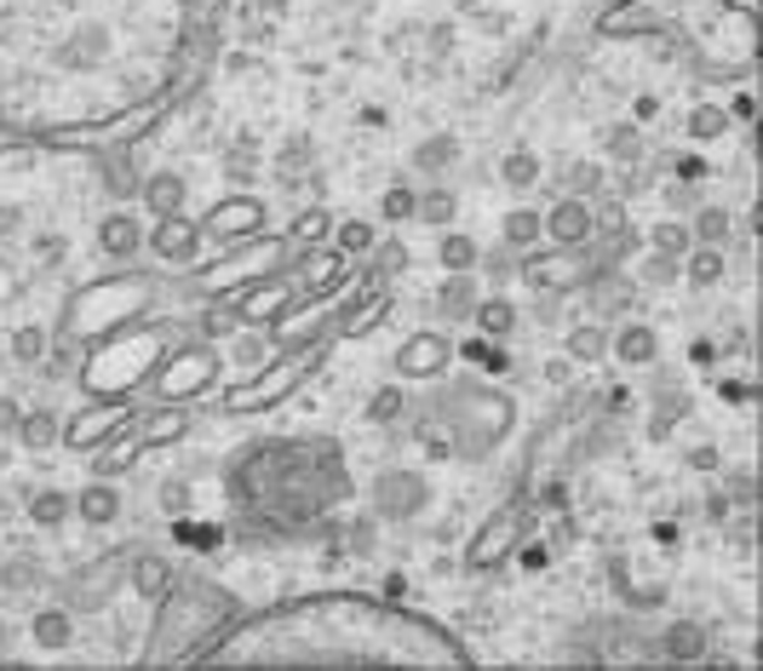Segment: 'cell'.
Returning a JSON list of instances; mask_svg holds the SVG:
<instances>
[{
    "label": "cell",
    "mask_w": 763,
    "mask_h": 671,
    "mask_svg": "<svg viewBox=\"0 0 763 671\" xmlns=\"http://www.w3.org/2000/svg\"><path fill=\"white\" fill-rule=\"evenodd\" d=\"M425 505H431V477L414 471V465H391V471H379L373 488H368V511L379 522H391V528L419 522Z\"/></svg>",
    "instance_id": "1"
},
{
    "label": "cell",
    "mask_w": 763,
    "mask_h": 671,
    "mask_svg": "<svg viewBox=\"0 0 763 671\" xmlns=\"http://www.w3.org/2000/svg\"><path fill=\"white\" fill-rule=\"evenodd\" d=\"M517 276L529 281L534 293H574L580 281L592 276V253H586V248H551V253L529 258Z\"/></svg>",
    "instance_id": "2"
},
{
    "label": "cell",
    "mask_w": 763,
    "mask_h": 671,
    "mask_svg": "<svg viewBox=\"0 0 763 671\" xmlns=\"http://www.w3.org/2000/svg\"><path fill=\"white\" fill-rule=\"evenodd\" d=\"M110 52H115V35H110V24H98V17H87V24H75L64 40H58L52 64H58V69H69V75H87V69H104V64H110Z\"/></svg>",
    "instance_id": "3"
},
{
    "label": "cell",
    "mask_w": 763,
    "mask_h": 671,
    "mask_svg": "<svg viewBox=\"0 0 763 671\" xmlns=\"http://www.w3.org/2000/svg\"><path fill=\"white\" fill-rule=\"evenodd\" d=\"M539 224H546V241L551 248H592L597 241V207L580 195H557L546 213H539Z\"/></svg>",
    "instance_id": "4"
},
{
    "label": "cell",
    "mask_w": 763,
    "mask_h": 671,
    "mask_svg": "<svg viewBox=\"0 0 763 671\" xmlns=\"http://www.w3.org/2000/svg\"><path fill=\"white\" fill-rule=\"evenodd\" d=\"M201 224L190 218V213H173V218H155V230H144V248L155 253V258H167V264H190L195 253H201Z\"/></svg>",
    "instance_id": "5"
},
{
    "label": "cell",
    "mask_w": 763,
    "mask_h": 671,
    "mask_svg": "<svg viewBox=\"0 0 763 671\" xmlns=\"http://www.w3.org/2000/svg\"><path fill=\"white\" fill-rule=\"evenodd\" d=\"M448 356H454V344L442 333H414V339H402L396 368H402V379H431V374L448 368Z\"/></svg>",
    "instance_id": "6"
},
{
    "label": "cell",
    "mask_w": 763,
    "mask_h": 671,
    "mask_svg": "<svg viewBox=\"0 0 763 671\" xmlns=\"http://www.w3.org/2000/svg\"><path fill=\"white\" fill-rule=\"evenodd\" d=\"M609 356L620 362V368H654L660 362V333L649 328V321H620V328L609 333Z\"/></svg>",
    "instance_id": "7"
},
{
    "label": "cell",
    "mask_w": 763,
    "mask_h": 671,
    "mask_svg": "<svg viewBox=\"0 0 763 671\" xmlns=\"http://www.w3.org/2000/svg\"><path fill=\"white\" fill-rule=\"evenodd\" d=\"M98 248H104L110 258H138L144 253V224H138V213L132 207L104 213V224H98Z\"/></svg>",
    "instance_id": "8"
},
{
    "label": "cell",
    "mask_w": 763,
    "mask_h": 671,
    "mask_svg": "<svg viewBox=\"0 0 763 671\" xmlns=\"http://www.w3.org/2000/svg\"><path fill=\"white\" fill-rule=\"evenodd\" d=\"M654 648L666 660H677V666H700V660L712 655V637H707V625H700V620H672Z\"/></svg>",
    "instance_id": "9"
},
{
    "label": "cell",
    "mask_w": 763,
    "mask_h": 671,
    "mask_svg": "<svg viewBox=\"0 0 763 671\" xmlns=\"http://www.w3.org/2000/svg\"><path fill=\"white\" fill-rule=\"evenodd\" d=\"M115 580H120V562H115V557H110V562H92L87 574H75V585H69V608H80V615H98V608L110 603Z\"/></svg>",
    "instance_id": "10"
},
{
    "label": "cell",
    "mask_w": 763,
    "mask_h": 671,
    "mask_svg": "<svg viewBox=\"0 0 763 671\" xmlns=\"http://www.w3.org/2000/svg\"><path fill=\"white\" fill-rule=\"evenodd\" d=\"M138 195H144L150 218H173V213H185V195H190V185H185V173L161 167V173H150L144 185H138Z\"/></svg>",
    "instance_id": "11"
},
{
    "label": "cell",
    "mask_w": 763,
    "mask_h": 671,
    "mask_svg": "<svg viewBox=\"0 0 763 671\" xmlns=\"http://www.w3.org/2000/svg\"><path fill=\"white\" fill-rule=\"evenodd\" d=\"M459 155H466V150H459V138L454 132H431V138H419V144H414V173H425V178H448L454 167H459Z\"/></svg>",
    "instance_id": "12"
},
{
    "label": "cell",
    "mask_w": 763,
    "mask_h": 671,
    "mask_svg": "<svg viewBox=\"0 0 763 671\" xmlns=\"http://www.w3.org/2000/svg\"><path fill=\"white\" fill-rule=\"evenodd\" d=\"M75 517L87 522V528H110V522H120V488H115L110 477H98L92 488H80V494H75Z\"/></svg>",
    "instance_id": "13"
},
{
    "label": "cell",
    "mask_w": 763,
    "mask_h": 671,
    "mask_svg": "<svg viewBox=\"0 0 763 671\" xmlns=\"http://www.w3.org/2000/svg\"><path fill=\"white\" fill-rule=\"evenodd\" d=\"M689 236H695V248H723V253H729V241H735V213L717 207V201H700V207L689 213Z\"/></svg>",
    "instance_id": "14"
},
{
    "label": "cell",
    "mask_w": 763,
    "mask_h": 671,
    "mask_svg": "<svg viewBox=\"0 0 763 671\" xmlns=\"http://www.w3.org/2000/svg\"><path fill=\"white\" fill-rule=\"evenodd\" d=\"M562 356H569L574 368H597V362L609 356V328H602L597 316L574 321V328H569V339H562Z\"/></svg>",
    "instance_id": "15"
},
{
    "label": "cell",
    "mask_w": 763,
    "mask_h": 671,
    "mask_svg": "<svg viewBox=\"0 0 763 671\" xmlns=\"http://www.w3.org/2000/svg\"><path fill=\"white\" fill-rule=\"evenodd\" d=\"M29 637H35V648H47V655H64L75 643V608H35Z\"/></svg>",
    "instance_id": "16"
},
{
    "label": "cell",
    "mask_w": 763,
    "mask_h": 671,
    "mask_svg": "<svg viewBox=\"0 0 763 671\" xmlns=\"http://www.w3.org/2000/svg\"><path fill=\"white\" fill-rule=\"evenodd\" d=\"M723 276H729V253L723 248H689L683 253V281H689L695 293L723 288Z\"/></svg>",
    "instance_id": "17"
},
{
    "label": "cell",
    "mask_w": 763,
    "mask_h": 671,
    "mask_svg": "<svg viewBox=\"0 0 763 671\" xmlns=\"http://www.w3.org/2000/svg\"><path fill=\"white\" fill-rule=\"evenodd\" d=\"M127 580H132V592H138V597L161 603V597H167V585H173V562H167V557H155V552H138V557L127 562Z\"/></svg>",
    "instance_id": "18"
},
{
    "label": "cell",
    "mask_w": 763,
    "mask_h": 671,
    "mask_svg": "<svg viewBox=\"0 0 763 671\" xmlns=\"http://www.w3.org/2000/svg\"><path fill=\"white\" fill-rule=\"evenodd\" d=\"M476 276L471 270H448L442 276V288H436V311L448 316V321H471V304H476Z\"/></svg>",
    "instance_id": "19"
},
{
    "label": "cell",
    "mask_w": 763,
    "mask_h": 671,
    "mask_svg": "<svg viewBox=\"0 0 763 671\" xmlns=\"http://www.w3.org/2000/svg\"><path fill=\"white\" fill-rule=\"evenodd\" d=\"M546 241V224H539V207H511L506 218H499V248L511 253H529Z\"/></svg>",
    "instance_id": "20"
},
{
    "label": "cell",
    "mask_w": 763,
    "mask_h": 671,
    "mask_svg": "<svg viewBox=\"0 0 763 671\" xmlns=\"http://www.w3.org/2000/svg\"><path fill=\"white\" fill-rule=\"evenodd\" d=\"M471 321H476V333H482V339H499V344H506V339L517 333V304H511L506 293L476 299V304H471Z\"/></svg>",
    "instance_id": "21"
},
{
    "label": "cell",
    "mask_w": 763,
    "mask_h": 671,
    "mask_svg": "<svg viewBox=\"0 0 763 671\" xmlns=\"http://www.w3.org/2000/svg\"><path fill=\"white\" fill-rule=\"evenodd\" d=\"M12 436L24 442L29 454H47V447H58V436H64V425H58L52 408H24V414H17V431H12Z\"/></svg>",
    "instance_id": "22"
},
{
    "label": "cell",
    "mask_w": 763,
    "mask_h": 671,
    "mask_svg": "<svg viewBox=\"0 0 763 671\" xmlns=\"http://www.w3.org/2000/svg\"><path fill=\"white\" fill-rule=\"evenodd\" d=\"M454 213H459L454 185H425V190H419V201H414V218H419V224H431V230H448Z\"/></svg>",
    "instance_id": "23"
},
{
    "label": "cell",
    "mask_w": 763,
    "mask_h": 671,
    "mask_svg": "<svg viewBox=\"0 0 763 671\" xmlns=\"http://www.w3.org/2000/svg\"><path fill=\"white\" fill-rule=\"evenodd\" d=\"M241 224H258V207H247V201H225V207H213V218L201 224V236H213V241H236V236H247Z\"/></svg>",
    "instance_id": "24"
},
{
    "label": "cell",
    "mask_w": 763,
    "mask_h": 671,
    "mask_svg": "<svg viewBox=\"0 0 763 671\" xmlns=\"http://www.w3.org/2000/svg\"><path fill=\"white\" fill-rule=\"evenodd\" d=\"M7 351H12L17 368H40V362H47V351H52V333L40 328V321H24V328L7 339Z\"/></svg>",
    "instance_id": "25"
},
{
    "label": "cell",
    "mask_w": 763,
    "mask_h": 671,
    "mask_svg": "<svg viewBox=\"0 0 763 671\" xmlns=\"http://www.w3.org/2000/svg\"><path fill=\"white\" fill-rule=\"evenodd\" d=\"M602 155L637 167V161H643V132H637V121H614V127H602Z\"/></svg>",
    "instance_id": "26"
},
{
    "label": "cell",
    "mask_w": 763,
    "mask_h": 671,
    "mask_svg": "<svg viewBox=\"0 0 763 671\" xmlns=\"http://www.w3.org/2000/svg\"><path fill=\"white\" fill-rule=\"evenodd\" d=\"M436 258H442V270H476L482 248H476L466 230H442L436 236Z\"/></svg>",
    "instance_id": "27"
},
{
    "label": "cell",
    "mask_w": 763,
    "mask_h": 671,
    "mask_svg": "<svg viewBox=\"0 0 763 671\" xmlns=\"http://www.w3.org/2000/svg\"><path fill=\"white\" fill-rule=\"evenodd\" d=\"M637 288H649V293H666V288H677L683 281V258H666V253H649L637 264Z\"/></svg>",
    "instance_id": "28"
},
{
    "label": "cell",
    "mask_w": 763,
    "mask_h": 671,
    "mask_svg": "<svg viewBox=\"0 0 763 671\" xmlns=\"http://www.w3.org/2000/svg\"><path fill=\"white\" fill-rule=\"evenodd\" d=\"M499 185L506 190H534L539 185V155L534 150H506V161H499Z\"/></svg>",
    "instance_id": "29"
},
{
    "label": "cell",
    "mask_w": 763,
    "mask_h": 671,
    "mask_svg": "<svg viewBox=\"0 0 763 671\" xmlns=\"http://www.w3.org/2000/svg\"><path fill=\"white\" fill-rule=\"evenodd\" d=\"M69 517H75V499L58 494V488H40V494L29 499V522L35 528H64Z\"/></svg>",
    "instance_id": "30"
},
{
    "label": "cell",
    "mask_w": 763,
    "mask_h": 671,
    "mask_svg": "<svg viewBox=\"0 0 763 671\" xmlns=\"http://www.w3.org/2000/svg\"><path fill=\"white\" fill-rule=\"evenodd\" d=\"M689 248H695V236H689V218H666V224H654V230H649V253L683 258Z\"/></svg>",
    "instance_id": "31"
},
{
    "label": "cell",
    "mask_w": 763,
    "mask_h": 671,
    "mask_svg": "<svg viewBox=\"0 0 763 671\" xmlns=\"http://www.w3.org/2000/svg\"><path fill=\"white\" fill-rule=\"evenodd\" d=\"M723 132H729V110L723 104H695L689 110V138L695 144H717Z\"/></svg>",
    "instance_id": "32"
},
{
    "label": "cell",
    "mask_w": 763,
    "mask_h": 671,
    "mask_svg": "<svg viewBox=\"0 0 763 671\" xmlns=\"http://www.w3.org/2000/svg\"><path fill=\"white\" fill-rule=\"evenodd\" d=\"M361 414H368V425H402V414H408V396H402V384H379Z\"/></svg>",
    "instance_id": "33"
},
{
    "label": "cell",
    "mask_w": 763,
    "mask_h": 671,
    "mask_svg": "<svg viewBox=\"0 0 763 671\" xmlns=\"http://www.w3.org/2000/svg\"><path fill=\"white\" fill-rule=\"evenodd\" d=\"M40 585V562L35 557H0V592H12V597H24Z\"/></svg>",
    "instance_id": "34"
},
{
    "label": "cell",
    "mask_w": 763,
    "mask_h": 671,
    "mask_svg": "<svg viewBox=\"0 0 763 671\" xmlns=\"http://www.w3.org/2000/svg\"><path fill=\"white\" fill-rule=\"evenodd\" d=\"M602 185H609L602 161H574V167H569V195H580V201H597V195H602Z\"/></svg>",
    "instance_id": "35"
},
{
    "label": "cell",
    "mask_w": 763,
    "mask_h": 671,
    "mask_svg": "<svg viewBox=\"0 0 763 671\" xmlns=\"http://www.w3.org/2000/svg\"><path fill=\"white\" fill-rule=\"evenodd\" d=\"M414 201H419L414 185H391L385 195H379V218H385V224H408L414 218Z\"/></svg>",
    "instance_id": "36"
},
{
    "label": "cell",
    "mask_w": 763,
    "mask_h": 671,
    "mask_svg": "<svg viewBox=\"0 0 763 671\" xmlns=\"http://www.w3.org/2000/svg\"><path fill=\"white\" fill-rule=\"evenodd\" d=\"M265 356H270V339L265 333H241L230 344V362H236L241 374H258V362H265Z\"/></svg>",
    "instance_id": "37"
},
{
    "label": "cell",
    "mask_w": 763,
    "mask_h": 671,
    "mask_svg": "<svg viewBox=\"0 0 763 671\" xmlns=\"http://www.w3.org/2000/svg\"><path fill=\"white\" fill-rule=\"evenodd\" d=\"M373 241H379V230L368 218H345V224H339V253H373Z\"/></svg>",
    "instance_id": "38"
},
{
    "label": "cell",
    "mask_w": 763,
    "mask_h": 671,
    "mask_svg": "<svg viewBox=\"0 0 763 671\" xmlns=\"http://www.w3.org/2000/svg\"><path fill=\"white\" fill-rule=\"evenodd\" d=\"M138 185H144V178L132 173V161H110V167H104V190H110L115 201H132Z\"/></svg>",
    "instance_id": "39"
},
{
    "label": "cell",
    "mask_w": 763,
    "mask_h": 671,
    "mask_svg": "<svg viewBox=\"0 0 763 671\" xmlns=\"http://www.w3.org/2000/svg\"><path fill=\"white\" fill-rule=\"evenodd\" d=\"M476 270H488V276H494V288H499V281H511V276L522 270V264H517V253H511V248H482Z\"/></svg>",
    "instance_id": "40"
},
{
    "label": "cell",
    "mask_w": 763,
    "mask_h": 671,
    "mask_svg": "<svg viewBox=\"0 0 763 671\" xmlns=\"http://www.w3.org/2000/svg\"><path fill=\"white\" fill-rule=\"evenodd\" d=\"M660 195H666V207H672L677 218H689V213L700 207V201H707V195H700V185H677V178H672V185L660 190Z\"/></svg>",
    "instance_id": "41"
},
{
    "label": "cell",
    "mask_w": 763,
    "mask_h": 671,
    "mask_svg": "<svg viewBox=\"0 0 763 671\" xmlns=\"http://www.w3.org/2000/svg\"><path fill=\"white\" fill-rule=\"evenodd\" d=\"M373 534H379V517H373V511L361 517V522H351V534H345L351 557H373Z\"/></svg>",
    "instance_id": "42"
},
{
    "label": "cell",
    "mask_w": 763,
    "mask_h": 671,
    "mask_svg": "<svg viewBox=\"0 0 763 671\" xmlns=\"http://www.w3.org/2000/svg\"><path fill=\"white\" fill-rule=\"evenodd\" d=\"M471 356H476L488 374H511V356H506V344H499V339H482V344H471Z\"/></svg>",
    "instance_id": "43"
},
{
    "label": "cell",
    "mask_w": 763,
    "mask_h": 671,
    "mask_svg": "<svg viewBox=\"0 0 763 671\" xmlns=\"http://www.w3.org/2000/svg\"><path fill=\"white\" fill-rule=\"evenodd\" d=\"M373 248H379V264H373V276L408 270V248H402V241H373Z\"/></svg>",
    "instance_id": "44"
},
{
    "label": "cell",
    "mask_w": 763,
    "mask_h": 671,
    "mask_svg": "<svg viewBox=\"0 0 763 671\" xmlns=\"http://www.w3.org/2000/svg\"><path fill=\"white\" fill-rule=\"evenodd\" d=\"M293 230H298V241H321V236L333 230V218L321 213V207H310V213H298V224H293Z\"/></svg>",
    "instance_id": "45"
},
{
    "label": "cell",
    "mask_w": 763,
    "mask_h": 671,
    "mask_svg": "<svg viewBox=\"0 0 763 671\" xmlns=\"http://www.w3.org/2000/svg\"><path fill=\"white\" fill-rule=\"evenodd\" d=\"M120 465H132V442H115V447H110V454H104V459H98V477H115V471H120Z\"/></svg>",
    "instance_id": "46"
},
{
    "label": "cell",
    "mask_w": 763,
    "mask_h": 671,
    "mask_svg": "<svg viewBox=\"0 0 763 671\" xmlns=\"http://www.w3.org/2000/svg\"><path fill=\"white\" fill-rule=\"evenodd\" d=\"M150 442H161V436H185V414H173V419H150V431H144Z\"/></svg>",
    "instance_id": "47"
},
{
    "label": "cell",
    "mask_w": 763,
    "mask_h": 671,
    "mask_svg": "<svg viewBox=\"0 0 763 671\" xmlns=\"http://www.w3.org/2000/svg\"><path fill=\"white\" fill-rule=\"evenodd\" d=\"M161 505H167V511H185V505H190V488H185V482H167V488H161Z\"/></svg>",
    "instance_id": "48"
},
{
    "label": "cell",
    "mask_w": 763,
    "mask_h": 671,
    "mask_svg": "<svg viewBox=\"0 0 763 671\" xmlns=\"http://www.w3.org/2000/svg\"><path fill=\"white\" fill-rule=\"evenodd\" d=\"M305 281H310V288H328V281H333V258H316V264H305Z\"/></svg>",
    "instance_id": "49"
},
{
    "label": "cell",
    "mask_w": 763,
    "mask_h": 671,
    "mask_svg": "<svg viewBox=\"0 0 763 671\" xmlns=\"http://www.w3.org/2000/svg\"><path fill=\"white\" fill-rule=\"evenodd\" d=\"M17 414H24V408H17L12 396H0V436H12V431H17Z\"/></svg>",
    "instance_id": "50"
},
{
    "label": "cell",
    "mask_w": 763,
    "mask_h": 671,
    "mask_svg": "<svg viewBox=\"0 0 763 671\" xmlns=\"http://www.w3.org/2000/svg\"><path fill=\"white\" fill-rule=\"evenodd\" d=\"M557 304H562V293H534V316H539V321H551V316H557Z\"/></svg>",
    "instance_id": "51"
},
{
    "label": "cell",
    "mask_w": 763,
    "mask_h": 671,
    "mask_svg": "<svg viewBox=\"0 0 763 671\" xmlns=\"http://www.w3.org/2000/svg\"><path fill=\"white\" fill-rule=\"evenodd\" d=\"M689 465H695V471H717V447H707V442H700L695 454H689Z\"/></svg>",
    "instance_id": "52"
},
{
    "label": "cell",
    "mask_w": 763,
    "mask_h": 671,
    "mask_svg": "<svg viewBox=\"0 0 763 671\" xmlns=\"http://www.w3.org/2000/svg\"><path fill=\"white\" fill-rule=\"evenodd\" d=\"M569 374H574V362H569V356L546 362V379H551V384H569Z\"/></svg>",
    "instance_id": "53"
},
{
    "label": "cell",
    "mask_w": 763,
    "mask_h": 671,
    "mask_svg": "<svg viewBox=\"0 0 763 671\" xmlns=\"http://www.w3.org/2000/svg\"><path fill=\"white\" fill-rule=\"evenodd\" d=\"M522 562H529V568H546V562H551L546 540H539V545H522Z\"/></svg>",
    "instance_id": "54"
},
{
    "label": "cell",
    "mask_w": 763,
    "mask_h": 671,
    "mask_svg": "<svg viewBox=\"0 0 763 671\" xmlns=\"http://www.w3.org/2000/svg\"><path fill=\"white\" fill-rule=\"evenodd\" d=\"M707 517H712V522L729 517V494H712V499H707Z\"/></svg>",
    "instance_id": "55"
},
{
    "label": "cell",
    "mask_w": 763,
    "mask_h": 671,
    "mask_svg": "<svg viewBox=\"0 0 763 671\" xmlns=\"http://www.w3.org/2000/svg\"><path fill=\"white\" fill-rule=\"evenodd\" d=\"M7 648H12V625L0 620V655H7Z\"/></svg>",
    "instance_id": "56"
},
{
    "label": "cell",
    "mask_w": 763,
    "mask_h": 671,
    "mask_svg": "<svg viewBox=\"0 0 763 671\" xmlns=\"http://www.w3.org/2000/svg\"><path fill=\"white\" fill-rule=\"evenodd\" d=\"M258 7H265V12H276V17H281V12H288V0H258Z\"/></svg>",
    "instance_id": "57"
}]
</instances>
